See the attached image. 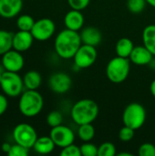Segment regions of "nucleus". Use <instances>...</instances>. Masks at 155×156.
<instances>
[{"label": "nucleus", "mask_w": 155, "mask_h": 156, "mask_svg": "<svg viewBox=\"0 0 155 156\" xmlns=\"http://www.w3.org/2000/svg\"><path fill=\"white\" fill-rule=\"evenodd\" d=\"M82 45L80 34L78 31L64 29L56 37L54 47L58 57L64 59L73 58L76 52Z\"/></svg>", "instance_id": "obj_1"}, {"label": "nucleus", "mask_w": 155, "mask_h": 156, "mask_svg": "<svg viewBox=\"0 0 155 156\" xmlns=\"http://www.w3.org/2000/svg\"><path fill=\"white\" fill-rule=\"evenodd\" d=\"M70 115L78 125L92 123L99 115V106L93 100L82 99L72 106Z\"/></svg>", "instance_id": "obj_2"}, {"label": "nucleus", "mask_w": 155, "mask_h": 156, "mask_svg": "<svg viewBox=\"0 0 155 156\" xmlns=\"http://www.w3.org/2000/svg\"><path fill=\"white\" fill-rule=\"evenodd\" d=\"M44 106L42 95L36 90H26L20 95L18 109L26 117H35L40 113Z\"/></svg>", "instance_id": "obj_3"}, {"label": "nucleus", "mask_w": 155, "mask_h": 156, "mask_svg": "<svg viewBox=\"0 0 155 156\" xmlns=\"http://www.w3.org/2000/svg\"><path fill=\"white\" fill-rule=\"evenodd\" d=\"M131 60L129 58L115 57L111 58L106 67V76L113 83H122L129 76Z\"/></svg>", "instance_id": "obj_4"}, {"label": "nucleus", "mask_w": 155, "mask_h": 156, "mask_svg": "<svg viewBox=\"0 0 155 156\" xmlns=\"http://www.w3.org/2000/svg\"><path fill=\"white\" fill-rule=\"evenodd\" d=\"M145 121L146 111L142 104L132 102L127 105L124 109L122 113V122L125 126L136 131L143 126Z\"/></svg>", "instance_id": "obj_5"}, {"label": "nucleus", "mask_w": 155, "mask_h": 156, "mask_svg": "<svg viewBox=\"0 0 155 156\" xmlns=\"http://www.w3.org/2000/svg\"><path fill=\"white\" fill-rule=\"evenodd\" d=\"M0 87L5 95L16 98L22 94L24 82L23 79L17 74V72H12L5 70L2 75Z\"/></svg>", "instance_id": "obj_6"}, {"label": "nucleus", "mask_w": 155, "mask_h": 156, "mask_svg": "<svg viewBox=\"0 0 155 156\" xmlns=\"http://www.w3.org/2000/svg\"><path fill=\"white\" fill-rule=\"evenodd\" d=\"M13 139L16 144H18L26 148H33L37 134L34 127L28 123H19L13 130Z\"/></svg>", "instance_id": "obj_7"}, {"label": "nucleus", "mask_w": 155, "mask_h": 156, "mask_svg": "<svg viewBox=\"0 0 155 156\" xmlns=\"http://www.w3.org/2000/svg\"><path fill=\"white\" fill-rule=\"evenodd\" d=\"M98 57L97 49L95 47L82 44L74 56V63L78 69H87L92 66Z\"/></svg>", "instance_id": "obj_8"}, {"label": "nucleus", "mask_w": 155, "mask_h": 156, "mask_svg": "<svg viewBox=\"0 0 155 156\" xmlns=\"http://www.w3.org/2000/svg\"><path fill=\"white\" fill-rule=\"evenodd\" d=\"M56 26L50 18H41L35 21L31 29V34L37 41H46L49 39L55 33Z\"/></svg>", "instance_id": "obj_9"}, {"label": "nucleus", "mask_w": 155, "mask_h": 156, "mask_svg": "<svg viewBox=\"0 0 155 156\" xmlns=\"http://www.w3.org/2000/svg\"><path fill=\"white\" fill-rule=\"evenodd\" d=\"M49 136L53 140L56 146L60 148H64L73 144L75 140L74 132L70 128L62 124L51 128Z\"/></svg>", "instance_id": "obj_10"}, {"label": "nucleus", "mask_w": 155, "mask_h": 156, "mask_svg": "<svg viewBox=\"0 0 155 156\" xmlns=\"http://www.w3.org/2000/svg\"><path fill=\"white\" fill-rule=\"evenodd\" d=\"M72 80L65 72H56L49 77L48 86L50 90L58 94H64L71 88Z\"/></svg>", "instance_id": "obj_11"}, {"label": "nucleus", "mask_w": 155, "mask_h": 156, "mask_svg": "<svg viewBox=\"0 0 155 156\" xmlns=\"http://www.w3.org/2000/svg\"><path fill=\"white\" fill-rule=\"evenodd\" d=\"M24 64L25 60L21 52L14 48L2 55V66L5 70L18 72L23 69Z\"/></svg>", "instance_id": "obj_12"}, {"label": "nucleus", "mask_w": 155, "mask_h": 156, "mask_svg": "<svg viewBox=\"0 0 155 156\" xmlns=\"http://www.w3.org/2000/svg\"><path fill=\"white\" fill-rule=\"evenodd\" d=\"M153 55L145 46H134L129 59L135 65L145 66L152 62L153 59Z\"/></svg>", "instance_id": "obj_13"}, {"label": "nucleus", "mask_w": 155, "mask_h": 156, "mask_svg": "<svg viewBox=\"0 0 155 156\" xmlns=\"http://www.w3.org/2000/svg\"><path fill=\"white\" fill-rule=\"evenodd\" d=\"M22 0H0V16L10 19L16 16L22 10Z\"/></svg>", "instance_id": "obj_14"}, {"label": "nucleus", "mask_w": 155, "mask_h": 156, "mask_svg": "<svg viewBox=\"0 0 155 156\" xmlns=\"http://www.w3.org/2000/svg\"><path fill=\"white\" fill-rule=\"evenodd\" d=\"M34 39L30 31L19 30L13 35V48L19 52L26 51L31 48Z\"/></svg>", "instance_id": "obj_15"}, {"label": "nucleus", "mask_w": 155, "mask_h": 156, "mask_svg": "<svg viewBox=\"0 0 155 156\" xmlns=\"http://www.w3.org/2000/svg\"><path fill=\"white\" fill-rule=\"evenodd\" d=\"M64 25L66 28L79 31L84 25V16L79 10L72 9L69 11L64 17Z\"/></svg>", "instance_id": "obj_16"}, {"label": "nucleus", "mask_w": 155, "mask_h": 156, "mask_svg": "<svg viewBox=\"0 0 155 156\" xmlns=\"http://www.w3.org/2000/svg\"><path fill=\"white\" fill-rule=\"evenodd\" d=\"M81 41L83 44L90 45L93 47L98 46L102 39V35L101 32L94 27H88L82 29V31L79 33Z\"/></svg>", "instance_id": "obj_17"}, {"label": "nucleus", "mask_w": 155, "mask_h": 156, "mask_svg": "<svg viewBox=\"0 0 155 156\" xmlns=\"http://www.w3.org/2000/svg\"><path fill=\"white\" fill-rule=\"evenodd\" d=\"M55 146L56 144H54L50 136H42L39 138L37 137L33 149L36 153L39 154H48L54 151Z\"/></svg>", "instance_id": "obj_18"}, {"label": "nucleus", "mask_w": 155, "mask_h": 156, "mask_svg": "<svg viewBox=\"0 0 155 156\" xmlns=\"http://www.w3.org/2000/svg\"><path fill=\"white\" fill-rule=\"evenodd\" d=\"M23 82L26 90H37L41 85L42 78L39 72L36 70H29L24 75Z\"/></svg>", "instance_id": "obj_19"}, {"label": "nucleus", "mask_w": 155, "mask_h": 156, "mask_svg": "<svg viewBox=\"0 0 155 156\" xmlns=\"http://www.w3.org/2000/svg\"><path fill=\"white\" fill-rule=\"evenodd\" d=\"M143 42L155 57V25H149L143 29Z\"/></svg>", "instance_id": "obj_20"}, {"label": "nucleus", "mask_w": 155, "mask_h": 156, "mask_svg": "<svg viewBox=\"0 0 155 156\" xmlns=\"http://www.w3.org/2000/svg\"><path fill=\"white\" fill-rule=\"evenodd\" d=\"M133 48H134L133 42L130 38L122 37V38L119 39L116 44V48H115L116 54L119 57L129 58Z\"/></svg>", "instance_id": "obj_21"}, {"label": "nucleus", "mask_w": 155, "mask_h": 156, "mask_svg": "<svg viewBox=\"0 0 155 156\" xmlns=\"http://www.w3.org/2000/svg\"><path fill=\"white\" fill-rule=\"evenodd\" d=\"M13 48V34L7 30H0V56Z\"/></svg>", "instance_id": "obj_22"}, {"label": "nucleus", "mask_w": 155, "mask_h": 156, "mask_svg": "<svg viewBox=\"0 0 155 156\" xmlns=\"http://www.w3.org/2000/svg\"><path fill=\"white\" fill-rule=\"evenodd\" d=\"M78 136L83 142H90L95 136V129L91 123L79 125Z\"/></svg>", "instance_id": "obj_23"}, {"label": "nucleus", "mask_w": 155, "mask_h": 156, "mask_svg": "<svg viewBox=\"0 0 155 156\" xmlns=\"http://www.w3.org/2000/svg\"><path fill=\"white\" fill-rule=\"evenodd\" d=\"M35 24L34 18L29 15H21L16 19V27L19 30L31 31Z\"/></svg>", "instance_id": "obj_24"}, {"label": "nucleus", "mask_w": 155, "mask_h": 156, "mask_svg": "<svg viewBox=\"0 0 155 156\" xmlns=\"http://www.w3.org/2000/svg\"><path fill=\"white\" fill-rule=\"evenodd\" d=\"M116 154V147L113 144L106 142L98 147V156H114Z\"/></svg>", "instance_id": "obj_25"}, {"label": "nucleus", "mask_w": 155, "mask_h": 156, "mask_svg": "<svg viewBox=\"0 0 155 156\" xmlns=\"http://www.w3.org/2000/svg\"><path fill=\"white\" fill-rule=\"evenodd\" d=\"M62 122H63V116L61 112H59L58 111H52L47 116V123L51 128L62 124Z\"/></svg>", "instance_id": "obj_26"}, {"label": "nucleus", "mask_w": 155, "mask_h": 156, "mask_svg": "<svg viewBox=\"0 0 155 156\" xmlns=\"http://www.w3.org/2000/svg\"><path fill=\"white\" fill-rule=\"evenodd\" d=\"M146 3V0H128L127 6L130 12L133 14H139L143 11Z\"/></svg>", "instance_id": "obj_27"}, {"label": "nucleus", "mask_w": 155, "mask_h": 156, "mask_svg": "<svg viewBox=\"0 0 155 156\" xmlns=\"http://www.w3.org/2000/svg\"><path fill=\"white\" fill-rule=\"evenodd\" d=\"M81 155L83 156H98V147L93 144L85 142L80 147Z\"/></svg>", "instance_id": "obj_28"}, {"label": "nucleus", "mask_w": 155, "mask_h": 156, "mask_svg": "<svg viewBox=\"0 0 155 156\" xmlns=\"http://www.w3.org/2000/svg\"><path fill=\"white\" fill-rule=\"evenodd\" d=\"M29 154V149L26 148L18 144L11 145L10 151L8 152L9 156H26Z\"/></svg>", "instance_id": "obj_29"}, {"label": "nucleus", "mask_w": 155, "mask_h": 156, "mask_svg": "<svg viewBox=\"0 0 155 156\" xmlns=\"http://www.w3.org/2000/svg\"><path fill=\"white\" fill-rule=\"evenodd\" d=\"M134 131L135 130H133V129L124 125V127H122L120 130V132H119V138H120V140L124 142V143L130 142L134 137Z\"/></svg>", "instance_id": "obj_30"}, {"label": "nucleus", "mask_w": 155, "mask_h": 156, "mask_svg": "<svg viewBox=\"0 0 155 156\" xmlns=\"http://www.w3.org/2000/svg\"><path fill=\"white\" fill-rule=\"evenodd\" d=\"M140 156H155V145L150 143L143 144L138 150Z\"/></svg>", "instance_id": "obj_31"}, {"label": "nucleus", "mask_w": 155, "mask_h": 156, "mask_svg": "<svg viewBox=\"0 0 155 156\" xmlns=\"http://www.w3.org/2000/svg\"><path fill=\"white\" fill-rule=\"evenodd\" d=\"M61 156H80L81 152L80 148L74 144H71L64 148H62V151L60 152Z\"/></svg>", "instance_id": "obj_32"}, {"label": "nucleus", "mask_w": 155, "mask_h": 156, "mask_svg": "<svg viewBox=\"0 0 155 156\" xmlns=\"http://www.w3.org/2000/svg\"><path fill=\"white\" fill-rule=\"evenodd\" d=\"M90 2V0H68V3L72 9L79 11L85 9L89 5Z\"/></svg>", "instance_id": "obj_33"}, {"label": "nucleus", "mask_w": 155, "mask_h": 156, "mask_svg": "<svg viewBox=\"0 0 155 156\" xmlns=\"http://www.w3.org/2000/svg\"><path fill=\"white\" fill-rule=\"evenodd\" d=\"M8 107V101L6 97L3 94H0V116L3 115Z\"/></svg>", "instance_id": "obj_34"}, {"label": "nucleus", "mask_w": 155, "mask_h": 156, "mask_svg": "<svg viewBox=\"0 0 155 156\" xmlns=\"http://www.w3.org/2000/svg\"><path fill=\"white\" fill-rule=\"evenodd\" d=\"M10 148H11V144H8V143H4L2 144L1 145V150L2 152L5 153V154H8V152L10 151Z\"/></svg>", "instance_id": "obj_35"}, {"label": "nucleus", "mask_w": 155, "mask_h": 156, "mask_svg": "<svg viewBox=\"0 0 155 156\" xmlns=\"http://www.w3.org/2000/svg\"><path fill=\"white\" fill-rule=\"evenodd\" d=\"M150 90H151L152 95L155 98V80H153L152 81V83H151V85H150Z\"/></svg>", "instance_id": "obj_36"}, {"label": "nucleus", "mask_w": 155, "mask_h": 156, "mask_svg": "<svg viewBox=\"0 0 155 156\" xmlns=\"http://www.w3.org/2000/svg\"><path fill=\"white\" fill-rule=\"evenodd\" d=\"M147 4H149L150 5H152L153 7L155 8V0H146Z\"/></svg>", "instance_id": "obj_37"}, {"label": "nucleus", "mask_w": 155, "mask_h": 156, "mask_svg": "<svg viewBox=\"0 0 155 156\" xmlns=\"http://www.w3.org/2000/svg\"><path fill=\"white\" fill-rule=\"evenodd\" d=\"M118 155L119 156H132V154H129V153H120V154H118Z\"/></svg>", "instance_id": "obj_38"}, {"label": "nucleus", "mask_w": 155, "mask_h": 156, "mask_svg": "<svg viewBox=\"0 0 155 156\" xmlns=\"http://www.w3.org/2000/svg\"><path fill=\"white\" fill-rule=\"evenodd\" d=\"M5 70H0V82H1V80H2V75H3V72H4Z\"/></svg>", "instance_id": "obj_39"}]
</instances>
